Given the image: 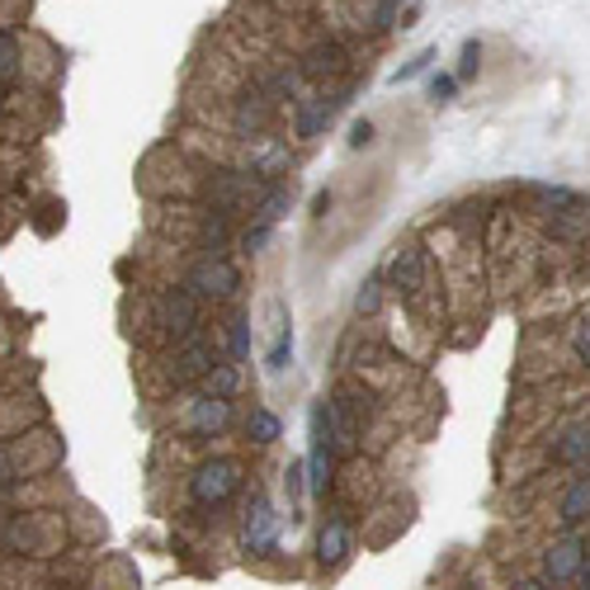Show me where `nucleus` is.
<instances>
[{
  "instance_id": "nucleus-1",
  "label": "nucleus",
  "mask_w": 590,
  "mask_h": 590,
  "mask_svg": "<svg viewBox=\"0 0 590 590\" xmlns=\"http://www.w3.org/2000/svg\"><path fill=\"white\" fill-rule=\"evenodd\" d=\"M147 326L161 336V345H180L204 336V302H198L184 284H170V289H156L147 298Z\"/></svg>"
},
{
  "instance_id": "nucleus-2",
  "label": "nucleus",
  "mask_w": 590,
  "mask_h": 590,
  "mask_svg": "<svg viewBox=\"0 0 590 590\" xmlns=\"http://www.w3.org/2000/svg\"><path fill=\"white\" fill-rule=\"evenodd\" d=\"M241 486H246V463L232 454H213L204 463L190 468V478H184V496H190V506L198 510H222L227 501L241 496Z\"/></svg>"
},
{
  "instance_id": "nucleus-3",
  "label": "nucleus",
  "mask_w": 590,
  "mask_h": 590,
  "mask_svg": "<svg viewBox=\"0 0 590 590\" xmlns=\"http://www.w3.org/2000/svg\"><path fill=\"white\" fill-rule=\"evenodd\" d=\"M57 458H62V440L48 435V430H34V435H20V440H0V492L20 486L34 472L57 468Z\"/></svg>"
},
{
  "instance_id": "nucleus-4",
  "label": "nucleus",
  "mask_w": 590,
  "mask_h": 590,
  "mask_svg": "<svg viewBox=\"0 0 590 590\" xmlns=\"http://www.w3.org/2000/svg\"><path fill=\"white\" fill-rule=\"evenodd\" d=\"M180 284L198 302H237L241 289H246V275H241V265H232L227 255L194 251V261L180 269Z\"/></svg>"
},
{
  "instance_id": "nucleus-5",
  "label": "nucleus",
  "mask_w": 590,
  "mask_h": 590,
  "mask_svg": "<svg viewBox=\"0 0 590 590\" xmlns=\"http://www.w3.org/2000/svg\"><path fill=\"white\" fill-rule=\"evenodd\" d=\"M308 492L316 501L330 496L336 486V463H340V444H336V430H330V416H326V401H316L308 411Z\"/></svg>"
},
{
  "instance_id": "nucleus-6",
  "label": "nucleus",
  "mask_w": 590,
  "mask_h": 590,
  "mask_svg": "<svg viewBox=\"0 0 590 590\" xmlns=\"http://www.w3.org/2000/svg\"><path fill=\"white\" fill-rule=\"evenodd\" d=\"M383 279L407 308H421V302L430 298V255H425L421 241H397L383 261Z\"/></svg>"
},
{
  "instance_id": "nucleus-7",
  "label": "nucleus",
  "mask_w": 590,
  "mask_h": 590,
  "mask_svg": "<svg viewBox=\"0 0 590 590\" xmlns=\"http://www.w3.org/2000/svg\"><path fill=\"white\" fill-rule=\"evenodd\" d=\"M232 425H237V401L227 397H208L198 387H190V397L176 401V430L190 440H218Z\"/></svg>"
},
{
  "instance_id": "nucleus-8",
  "label": "nucleus",
  "mask_w": 590,
  "mask_h": 590,
  "mask_svg": "<svg viewBox=\"0 0 590 590\" xmlns=\"http://www.w3.org/2000/svg\"><path fill=\"white\" fill-rule=\"evenodd\" d=\"M586 563H590V539L581 529H567V534L549 539L539 549V581L553 590H567L586 577Z\"/></svg>"
},
{
  "instance_id": "nucleus-9",
  "label": "nucleus",
  "mask_w": 590,
  "mask_h": 590,
  "mask_svg": "<svg viewBox=\"0 0 590 590\" xmlns=\"http://www.w3.org/2000/svg\"><path fill=\"white\" fill-rule=\"evenodd\" d=\"M62 543V525L52 515H10L0 520V553L10 557H43Z\"/></svg>"
},
{
  "instance_id": "nucleus-10",
  "label": "nucleus",
  "mask_w": 590,
  "mask_h": 590,
  "mask_svg": "<svg viewBox=\"0 0 590 590\" xmlns=\"http://www.w3.org/2000/svg\"><path fill=\"white\" fill-rule=\"evenodd\" d=\"M218 364H222V359H218V350H213L204 336L180 340V345H166L161 359H156L161 378H166V383H176V387H198Z\"/></svg>"
},
{
  "instance_id": "nucleus-11",
  "label": "nucleus",
  "mask_w": 590,
  "mask_h": 590,
  "mask_svg": "<svg viewBox=\"0 0 590 590\" xmlns=\"http://www.w3.org/2000/svg\"><path fill=\"white\" fill-rule=\"evenodd\" d=\"M279 534H284V520H279L275 501H269L265 492H251L246 520H241V549H246V557H275Z\"/></svg>"
},
{
  "instance_id": "nucleus-12",
  "label": "nucleus",
  "mask_w": 590,
  "mask_h": 590,
  "mask_svg": "<svg viewBox=\"0 0 590 590\" xmlns=\"http://www.w3.org/2000/svg\"><path fill=\"white\" fill-rule=\"evenodd\" d=\"M354 557V515L350 510H326L316 525V567L340 571Z\"/></svg>"
},
{
  "instance_id": "nucleus-13",
  "label": "nucleus",
  "mask_w": 590,
  "mask_h": 590,
  "mask_svg": "<svg viewBox=\"0 0 590 590\" xmlns=\"http://www.w3.org/2000/svg\"><path fill=\"white\" fill-rule=\"evenodd\" d=\"M549 463L553 468H590V416H581V421H567L553 430L549 440Z\"/></svg>"
},
{
  "instance_id": "nucleus-14",
  "label": "nucleus",
  "mask_w": 590,
  "mask_h": 590,
  "mask_svg": "<svg viewBox=\"0 0 590 590\" xmlns=\"http://www.w3.org/2000/svg\"><path fill=\"white\" fill-rule=\"evenodd\" d=\"M298 71H302V81H340L345 71H350V52H345V43L336 38H316L308 52L298 57Z\"/></svg>"
},
{
  "instance_id": "nucleus-15",
  "label": "nucleus",
  "mask_w": 590,
  "mask_h": 590,
  "mask_svg": "<svg viewBox=\"0 0 590 590\" xmlns=\"http://www.w3.org/2000/svg\"><path fill=\"white\" fill-rule=\"evenodd\" d=\"M350 99V85H340V91H322V95H308V99H298V119H293V133L302 142H312L322 128L336 119L340 105Z\"/></svg>"
},
{
  "instance_id": "nucleus-16",
  "label": "nucleus",
  "mask_w": 590,
  "mask_h": 590,
  "mask_svg": "<svg viewBox=\"0 0 590 590\" xmlns=\"http://www.w3.org/2000/svg\"><path fill=\"white\" fill-rule=\"evenodd\" d=\"M590 525V468H581L563 492H557V506H553V529L567 534V529H581Z\"/></svg>"
},
{
  "instance_id": "nucleus-17",
  "label": "nucleus",
  "mask_w": 590,
  "mask_h": 590,
  "mask_svg": "<svg viewBox=\"0 0 590 590\" xmlns=\"http://www.w3.org/2000/svg\"><path fill=\"white\" fill-rule=\"evenodd\" d=\"M543 232L563 246H581L590 241V208H571V213H543Z\"/></svg>"
},
{
  "instance_id": "nucleus-18",
  "label": "nucleus",
  "mask_w": 590,
  "mask_h": 590,
  "mask_svg": "<svg viewBox=\"0 0 590 590\" xmlns=\"http://www.w3.org/2000/svg\"><path fill=\"white\" fill-rule=\"evenodd\" d=\"M289 208H293V180H275V184H265V194H261V198H255L251 222L275 227L279 218H289Z\"/></svg>"
},
{
  "instance_id": "nucleus-19",
  "label": "nucleus",
  "mask_w": 590,
  "mask_h": 590,
  "mask_svg": "<svg viewBox=\"0 0 590 590\" xmlns=\"http://www.w3.org/2000/svg\"><path fill=\"white\" fill-rule=\"evenodd\" d=\"M24 76V34L20 28H0V91Z\"/></svg>"
},
{
  "instance_id": "nucleus-20",
  "label": "nucleus",
  "mask_w": 590,
  "mask_h": 590,
  "mask_svg": "<svg viewBox=\"0 0 590 590\" xmlns=\"http://www.w3.org/2000/svg\"><path fill=\"white\" fill-rule=\"evenodd\" d=\"M279 435H284V421L269 407H251V416H246V444L251 449H269V444H279Z\"/></svg>"
},
{
  "instance_id": "nucleus-21",
  "label": "nucleus",
  "mask_w": 590,
  "mask_h": 590,
  "mask_svg": "<svg viewBox=\"0 0 590 590\" xmlns=\"http://www.w3.org/2000/svg\"><path fill=\"white\" fill-rule=\"evenodd\" d=\"M529 194L539 198L549 213H571V208H590V198L586 194H577V190H567V184H543V180H534L529 184Z\"/></svg>"
},
{
  "instance_id": "nucleus-22",
  "label": "nucleus",
  "mask_w": 590,
  "mask_h": 590,
  "mask_svg": "<svg viewBox=\"0 0 590 590\" xmlns=\"http://www.w3.org/2000/svg\"><path fill=\"white\" fill-rule=\"evenodd\" d=\"M241 383H246V373H241V364H232V359H222L218 369L208 373L204 383H198V393H208V397H227V401H237L241 393Z\"/></svg>"
},
{
  "instance_id": "nucleus-23",
  "label": "nucleus",
  "mask_w": 590,
  "mask_h": 590,
  "mask_svg": "<svg viewBox=\"0 0 590 590\" xmlns=\"http://www.w3.org/2000/svg\"><path fill=\"white\" fill-rule=\"evenodd\" d=\"M227 359H232V364H246L251 359V316L241 308L227 316Z\"/></svg>"
},
{
  "instance_id": "nucleus-24",
  "label": "nucleus",
  "mask_w": 590,
  "mask_h": 590,
  "mask_svg": "<svg viewBox=\"0 0 590 590\" xmlns=\"http://www.w3.org/2000/svg\"><path fill=\"white\" fill-rule=\"evenodd\" d=\"M289 359H293V322L279 312L275 345H269V354H265V369H269V373H284V369H289Z\"/></svg>"
},
{
  "instance_id": "nucleus-25",
  "label": "nucleus",
  "mask_w": 590,
  "mask_h": 590,
  "mask_svg": "<svg viewBox=\"0 0 590 590\" xmlns=\"http://www.w3.org/2000/svg\"><path fill=\"white\" fill-rule=\"evenodd\" d=\"M567 354H571V364L590 373V312H581L577 322L567 326Z\"/></svg>"
},
{
  "instance_id": "nucleus-26",
  "label": "nucleus",
  "mask_w": 590,
  "mask_h": 590,
  "mask_svg": "<svg viewBox=\"0 0 590 590\" xmlns=\"http://www.w3.org/2000/svg\"><path fill=\"white\" fill-rule=\"evenodd\" d=\"M383 269H373V275L364 279V284H359V293H354V312L359 316H378L383 312Z\"/></svg>"
},
{
  "instance_id": "nucleus-27",
  "label": "nucleus",
  "mask_w": 590,
  "mask_h": 590,
  "mask_svg": "<svg viewBox=\"0 0 590 590\" xmlns=\"http://www.w3.org/2000/svg\"><path fill=\"white\" fill-rule=\"evenodd\" d=\"M478 76H482V43L468 38L463 48H458V71H454V81L468 85V81H478Z\"/></svg>"
},
{
  "instance_id": "nucleus-28",
  "label": "nucleus",
  "mask_w": 590,
  "mask_h": 590,
  "mask_svg": "<svg viewBox=\"0 0 590 590\" xmlns=\"http://www.w3.org/2000/svg\"><path fill=\"white\" fill-rule=\"evenodd\" d=\"M269 232H275V227H265V222H251L246 232L237 237V246L246 251V255H255V251H265V246H269Z\"/></svg>"
},
{
  "instance_id": "nucleus-29",
  "label": "nucleus",
  "mask_w": 590,
  "mask_h": 590,
  "mask_svg": "<svg viewBox=\"0 0 590 590\" xmlns=\"http://www.w3.org/2000/svg\"><path fill=\"white\" fill-rule=\"evenodd\" d=\"M454 95H458L454 76H435V81H430V99H435V105H444V99H454Z\"/></svg>"
},
{
  "instance_id": "nucleus-30",
  "label": "nucleus",
  "mask_w": 590,
  "mask_h": 590,
  "mask_svg": "<svg viewBox=\"0 0 590 590\" xmlns=\"http://www.w3.org/2000/svg\"><path fill=\"white\" fill-rule=\"evenodd\" d=\"M430 57H435V52H416V57H411V62H407V67H401V71H397V76H393V81H416V76H421V71L430 67Z\"/></svg>"
},
{
  "instance_id": "nucleus-31",
  "label": "nucleus",
  "mask_w": 590,
  "mask_h": 590,
  "mask_svg": "<svg viewBox=\"0 0 590 590\" xmlns=\"http://www.w3.org/2000/svg\"><path fill=\"white\" fill-rule=\"evenodd\" d=\"M373 133H378V128H373L369 119H359L354 128H350V147L359 152V147H369V142H373Z\"/></svg>"
},
{
  "instance_id": "nucleus-32",
  "label": "nucleus",
  "mask_w": 590,
  "mask_h": 590,
  "mask_svg": "<svg viewBox=\"0 0 590 590\" xmlns=\"http://www.w3.org/2000/svg\"><path fill=\"white\" fill-rule=\"evenodd\" d=\"M506 590H553V586H543L539 577H515V581H510Z\"/></svg>"
},
{
  "instance_id": "nucleus-33",
  "label": "nucleus",
  "mask_w": 590,
  "mask_h": 590,
  "mask_svg": "<svg viewBox=\"0 0 590 590\" xmlns=\"http://www.w3.org/2000/svg\"><path fill=\"white\" fill-rule=\"evenodd\" d=\"M326 208H330V194H316V198H312V213H316V218H322Z\"/></svg>"
},
{
  "instance_id": "nucleus-34",
  "label": "nucleus",
  "mask_w": 590,
  "mask_h": 590,
  "mask_svg": "<svg viewBox=\"0 0 590 590\" xmlns=\"http://www.w3.org/2000/svg\"><path fill=\"white\" fill-rule=\"evenodd\" d=\"M5 113H10V95L0 91V123H5Z\"/></svg>"
}]
</instances>
